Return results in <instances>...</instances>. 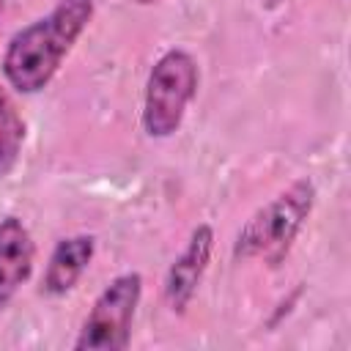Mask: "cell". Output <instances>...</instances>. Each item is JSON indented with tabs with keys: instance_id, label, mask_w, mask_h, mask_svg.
<instances>
[{
	"instance_id": "6da1fadb",
	"label": "cell",
	"mask_w": 351,
	"mask_h": 351,
	"mask_svg": "<svg viewBox=\"0 0 351 351\" xmlns=\"http://www.w3.org/2000/svg\"><path fill=\"white\" fill-rule=\"evenodd\" d=\"M93 19V0H58L55 8L16 30L3 52V74L19 93H38Z\"/></svg>"
},
{
	"instance_id": "ba28073f",
	"label": "cell",
	"mask_w": 351,
	"mask_h": 351,
	"mask_svg": "<svg viewBox=\"0 0 351 351\" xmlns=\"http://www.w3.org/2000/svg\"><path fill=\"white\" fill-rule=\"evenodd\" d=\"M22 143H25V121L14 99L5 93V88H0V178H5L14 170L22 154Z\"/></svg>"
},
{
	"instance_id": "7a4b0ae2",
	"label": "cell",
	"mask_w": 351,
	"mask_h": 351,
	"mask_svg": "<svg viewBox=\"0 0 351 351\" xmlns=\"http://www.w3.org/2000/svg\"><path fill=\"white\" fill-rule=\"evenodd\" d=\"M313 206L315 184L310 178H296L288 189H282L244 222L233 241V258H261L269 266H277L307 222Z\"/></svg>"
},
{
	"instance_id": "3957f363",
	"label": "cell",
	"mask_w": 351,
	"mask_h": 351,
	"mask_svg": "<svg viewBox=\"0 0 351 351\" xmlns=\"http://www.w3.org/2000/svg\"><path fill=\"white\" fill-rule=\"evenodd\" d=\"M197 63L186 49H167L154 63L143 96V129L148 137L162 140L178 132L197 93Z\"/></svg>"
},
{
	"instance_id": "277c9868",
	"label": "cell",
	"mask_w": 351,
	"mask_h": 351,
	"mask_svg": "<svg viewBox=\"0 0 351 351\" xmlns=\"http://www.w3.org/2000/svg\"><path fill=\"white\" fill-rule=\"evenodd\" d=\"M143 296V277L137 271L118 274L96 296L90 313L82 321L77 351H123L132 340V321Z\"/></svg>"
},
{
	"instance_id": "9c48e42d",
	"label": "cell",
	"mask_w": 351,
	"mask_h": 351,
	"mask_svg": "<svg viewBox=\"0 0 351 351\" xmlns=\"http://www.w3.org/2000/svg\"><path fill=\"white\" fill-rule=\"evenodd\" d=\"M140 5H151V3H159V0H137Z\"/></svg>"
},
{
	"instance_id": "5b68a950",
	"label": "cell",
	"mask_w": 351,
	"mask_h": 351,
	"mask_svg": "<svg viewBox=\"0 0 351 351\" xmlns=\"http://www.w3.org/2000/svg\"><path fill=\"white\" fill-rule=\"evenodd\" d=\"M211 250H214L211 225H197L192 230L186 247L181 250V255L170 263L167 277H165V302L170 304L173 313H184L189 307V302L195 299L200 280L208 269Z\"/></svg>"
},
{
	"instance_id": "52a82bcc",
	"label": "cell",
	"mask_w": 351,
	"mask_h": 351,
	"mask_svg": "<svg viewBox=\"0 0 351 351\" xmlns=\"http://www.w3.org/2000/svg\"><path fill=\"white\" fill-rule=\"evenodd\" d=\"M96 252V239L88 233H77L69 239H60L49 255V263L44 269V280H41V293L47 296H66L80 277L85 274V269L90 266Z\"/></svg>"
},
{
	"instance_id": "8992f818",
	"label": "cell",
	"mask_w": 351,
	"mask_h": 351,
	"mask_svg": "<svg viewBox=\"0 0 351 351\" xmlns=\"http://www.w3.org/2000/svg\"><path fill=\"white\" fill-rule=\"evenodd\" d=\"M36 244L19 217L0 219V307L11 304L19 288L30 280Z\"/></svg>"
}]
</instances>
